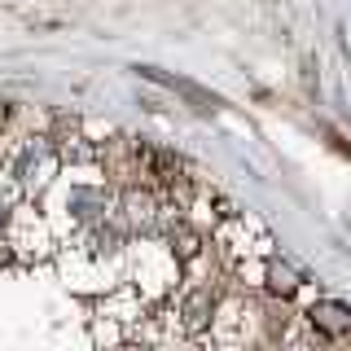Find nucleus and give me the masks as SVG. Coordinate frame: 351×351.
<instances>
[{
  "instance_id": "2",
  "label": "nucleus",
  "mask_w": 351,
  "mask_h": 351,
  "mask_svg": "<svg viewBox=\"0 0 351 351\" xmlns=\"http://www.w3.org/2000/svg\"><path fill=\"white\" fill-rule=\"evenodd\" d=\"M36 171H53V154L44 149V145H40V149H27V154H22V162H18V176H22L27 184L40 180Z\"/></svg>"
},
{
  "instance_id": "1",
  "label": "nucleus",
  "mask_w": 351,
  "mask_h": 351,
  "mask_svg": "<svg viewBox=\"0 0 351 351\" xmlns=\"http://www.w3.org/2000/svg\"><path fill=\"white\" fill-rule=\"evenodd\" d=\"M307 316H312V325L321 329V334H329V338L351 334V307H343V303H316Z\"/></svg>"
}]
</instances>
